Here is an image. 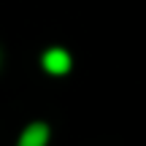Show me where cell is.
I'll use <instances>...</instances> for the list:
<instances>
[{
  "instance_id": "1",
  "label": "cell",
  "mask_w": 146,
  "mask_h": 146,
  "mask_svg": "<svg viewBox=\"0 0 146 146\" xmlns=\"http://www.w3.org/2000/svg\"><path fill=\"white\" fill-rule=\"evenodd\" d=\"M43 68L49 73H54V76H60V73H68L70 68V57L65 49H49L46 54H43Z\"/></svg>"
},
{
  "instance_id": "2",
  "label": "cell",
  "mask_w": 146,
  "mask_h": 146,
  "mask_svg": "<svg viewBox=\"0 0 146 146\" xmlns=\"http://www.w3.org/2000/svg\"><path fill=\"white\" fill-rule=\"evenodd\" d=\"M49 141V127L43 122H33L19 138V146H46Z\"/></svg>"
}]
</instances>
